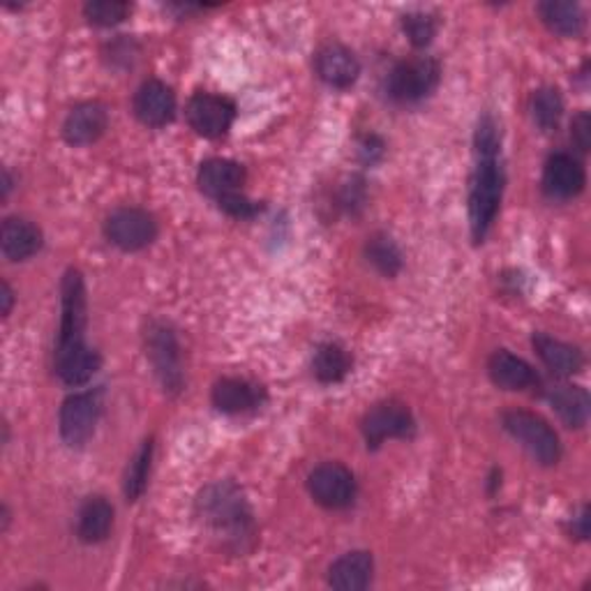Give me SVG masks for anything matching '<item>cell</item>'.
Instances as JSON below:
<instances>
[{"label":"cell","instance_id":"22","mask_svg":"<svg viewBox=\"0 0 591 591\" xmlns=\"http://www.w3.org/2000/svg\"><path fill=\"white\" fill-rule=\"evenodd\" d=\"M532 345L543 361V366L551 370L557 376H571L582 370L584 366V356L578 347L557 340V337H551L545 333H536L532 337Z\"/></svg>","mask_w":591,"mask_h":591},{"label":"cell","instance_id":"7","mask_svg":"<svg viewBox=\"0 0 591 591\" xmlns=\"http://www.w3.org/2000/svg\"><path fill=\"white\" fill-rule=\"evenodd\" d=\"M102 414V393L100 391H79L66 397L58 414V430L62 441L72 449L86 447L95 434L97 420Z\"/></svg>","mask_w":591,"mask_h":591},{"label":"cell","instance_id":"38","mask_svg":"<svg viewBox=\"0 0 591 591\" xmlns=\"http://www.w3.org/2000/svg\"><path fill=\"white\" fill-rule=\"evenodd\" d=\"M0 301H3V316H8L12 312V305H14V293L10 289L8 282H3V291H0Z\"/></svg>","mask_w":591,"mask_h":591},{"label":"cell","instance_id":"8","mask_svg":"<svg viewBox=\"0 0 591 591\" xmlns=\"http://www.w3.org/2000/svg\"><path fill=\"white\" fill-rule=\"evenodd\" d=\"M104 236L123 252H137L155 241L158 222L143 208L123 206L104 222Z\"/></svg>","mask_w":591,"mask_h":591},{"label":"cell","instance_id":"12","mask_svg":"<svg viewBox=\"0 0 591 591\" xmlns=\"http://www.w3.org/2000/svg\"><path fill=\"white\" fill-rule=\"evenodd\" d=\"M587 176L582 164L568 153H555L547 158L543 169V189L545 195L557 201L578 197L584 189Z\"/></svg>","mask_w":591,"mask_h":591},{"label":"cell","instance_id":"10","mask_svg":"<svg viewBox=\"0 0 591 591\" xmlns=\"http://www.w3.org/2000/svg\"><path fill=\"white\" fill-rule=\"evenodd\" d=\"M187 123L197 135L206 139L224 137L236 118V104L224 95L197 93L187 102Z\"/></svg>","mask_w":591,"mask_h":591},{"label":"cell","instance_id":"32","mask_svg":"<svg viewBox=\"0 0 591 591\" xmlns=\"http://www.w3.org/2000/svg\"><path fill=\"white\" fill-rule=\"evenodd\" d=\"M474 148H476V158L485 155H499L501 151V135L493 116H483L478 120V128L474 135Z\"/></svg>","mask_w":591,"mask_h":591},{"label":"cell","instance_id":"27","mask_svg":"<svg viewBox=\"0 0 591 591\" xmlns=\"http://www.w3.org/2000/svg\"><path fill=\"white\" fill-rule=\"evenodd\" d=\"M366 257L386 278H393L403 270V252H399L395 241L386 234H372L368 239Z\"/></svg>","mask_w":591,"mask_h":591},{"label":"cell","instance_id":"34","mask_svg":"<svg viewBox=\"0 0 591 591\" xmlns=\"http://www.w3.org/2000/svg\"><path fill=\"white\" fill-rule=\"evenodd\" d=\"M340 206L347 210V213H358L366 206V185L361 178H354L349 181L343 193H340Z\"/></svg>","mask_w":591,"mask_h":591},{"label":"cell","instance_id":"29","mask_svg":"<svg viewBox=\"0 0 591 591\" xmlns=\"http://www.w3.org/2000/svg\"><path fill=\"white\" fill-rule=\"evenodd\" d=\"M532 116L541 130H557L564 116L561 93L557 89H538L532 97Z\"/></svg>","mask_w":591,"mask_h":591},{"label":"cell","instance_id":"39","mask_svg":"<svg viewBox=\"0 0 591 591\" xmlns=\"http://www.w3.org/2000/svg\"><path fill=\"white\" fill-rule=\"evenodd\" d=\"M10 189H12V178H10V172L5 169V172H3V197L10 195Z\"/></svg>","mask_w":591,"mask_h":591},{"label":"cell","instance_id":"20","mask_svg":"<svg viewBox=\"0 0 591 591\" xmlns=\"http://www.w3.org/2000/svg\"><path fill=\"white\" fill-rule=\"evenodd\" d=\"M114 506L104 497H89L81 503L77 515V538L81 543H102L107 541L114 530Z\"/></svg>","mask_w":591,"mask_h":591},{"label":"cell","instance_id":"30","mask_svg":"<svg viewBox=\"0 0 591 591\" xmlns=\"http://www.w3.org/2000/svg\"><path fill=\"white\" fill-rule=\"evenodd\" d=\"M130 5L120 3V0H91L83 8V14L95 26H116L120 21L128 16Z\"/></svg>","mask_w":591,"mask_h":591},{"label":"cell","instance_id":"16","mask_svg":"<svg viewBox=\"0 0 591 591\" xmlns=\"http://www.w3.org/2000/svg\"><path fill=\"white\" fill-rule=\"evenodd\" d=\"M266 399V393L262 386L247 382V379H236V376H227L220 379V382L213 386V405L222 414H247L262 407Z\"/></svg>","mask_w":591,"mask_h":591},{"label":"cell","instance_id":"18","mask_svg":"<svg viewBox=\"0 0 591 591\" xmlns=\"http://www.w3.org/2000/svg\"><path fill=\"white\" fill-rule=\"evenodd\" d=\"M197 183L204 195L213 197L218 201L224 195L241 193V185L245 183V169L234 160H224V158L206 160L199 166Z\"/></svg>","mask_w":591,"mask_h":591},{"label":"cell","instance_id":"24","mask_svg":"<svg viewBox=\"0 0 591 591\" xmlns=\"http://www.w3.org/2000/svg\"><path fill=\"white\" fill-rule=\"evenodd\" d=\"M100 366H102V358L93 347H86L81 351L54 358V370H56L60 382L66 386L89 384L91 379L95 376V372L100 370Z\"/></svg>","mask_w":591,"mask_h":591},{"label":"cell","instance_id":"21","mask_svg":"<svg viewBox=\"0 0 591 591\" xmlns=\"http://www.w3.org/2000/svg\"><path fill=\"white\" fill-rule=\"evenodd\" d=\"M0 250L10 262H26L42 250V231L24 218H8L0 231Z\"/></svg>","mask_w":591,"mask_h":591},{"label":"cell","instance_id":"26","mask_svg":"<svg viewBox=\"0 0 591 591\" xmlns=\"http://www.w3.org/2000/svg\"><path fill=\"white\" fill-rule=\"evenodd\" d=\"M351 358L349 354L335 343H326L314 351L312 372L322 384H337L349 374Z\"/></svg>","mask_w":591,"mask_h":591},{"label":"cell","instance_id":"28","mask_svg":"<svg viewBox=\"0 0 591 591\" xmlns=\"http://www.w3.org/2000/svg\"><path fill=\"white\" fill-rule=\"evenodd\" d=\"M151 464H153V439H146L141 443V449L137 451V455L132 457L128 474H125V480H123L125 499L137 501L143 495L148 476H151Z\"/></svg>","mask_w":591,"mask_h":591},{"label":"cell","instance_id":"17","mask_svg":"<svg viewBox=\"0 0 591 591\" xmlns=\"http://www.w3.org/2000/svg\"><path fill=\"white\" fill-rule=\"evenodd\" d=\"M490 379L503 391H526L538 384L536 370L509 349H497L488 363Z\"/></svg>","mask_w":591,"mask_h":591},{"label":"cell","instance_id":"11","mask_svg":"<svg viewBox=\"0 0 591 591\" xmlns=\"http://www.w3.org/2000/svg\"><path fill=\"white\" fill-rule=\"evenodd\" d=\"M416 430V420L403 403H379L363 418L368 449H379L389 439H407Z\"/></svg>","mask_w":591,"mask_h":591},{"label":"cell","instance_id":"31","mask_svg":"<svg viewBox=\"0 0 591 591\" xmlns=\"http://www.w3.org/2000/svg\"><path fill=\"white\" fill-rule=\"evenodd\" d=\"M403 28L409 37V42L414 47H428L434 33H437V21L430 14L424 12H412L407 16H403Z\"/></svg>","mask_w":591,"mask_h":591},{"label":"cell","instance_id":"9","mask_svg":"<svg viewBox=\"0 0 591 591\" xmlns=\"http://www.w3.org/2000/svg\"><path fill=\"white\" fill-rule=\"evenodd\" d=\"M308 490L312 499L328 511L349 509L356 499V478L340 462H324L312 470L308 478Z\"/></svg>","mask_w":591,"mask_h":591},{"label":"cell","instance_id":"3","mask_svg":"<svg viewBox=\"0 0 591 591\" xmlns=\"http://www.w3.org/2000/svg\"><path fill=\"white\" fill-rule=\"evenodd\" d=\"M86 285L79 270H68L60 285V326L54 358L86 349Z\"/></svg>","mask_w":591,"mask_h":591},{"label":"cell","instance_id":"4","mask_svg":"<svg viewBox=\"0 0 591 591\" xmlns=\"http://www.w3.org/2000/svg\"><path fill=\"white\" fill-rule=\"evenodd\" d=\"M503 430L509 432L522 449L530 453L543 467H553L561 460V443L557 432L551 428L545 418L538 414L524 412V409H511L501 416Z\"/></svg>","mask_w":591,"mask_h":591},{"label":"cell","instance_id":"19","mask_svg":"<svg viewBox=\"0 0 591 591\" xmlns=\"http://www.w3.org/2000/svg\"><path fill=\"white\" fill-rule=\"evenodd\" d=\"M374 559L366 551H354L335 559L328 568V584L337 591H363L370 587Z\"/></svg>","mask_w":591,"mask_h":591},{"label":"cell","instance_id":"36","mask_svg":"<svg viewBox=\"0 0 591 591\" xmlns=\"http://www.w3.org/2000/svg\"><path fill=\"white\" fill-rule=\"evenodd\" d=\"M361 153H363L366 160L374 162L376 158H382V153H384V143L379 141L376 137L370 135V137H366V139L361 141Z\"/></svg>","mask_w":591,"mask_h":591},{"label":"cell","instance_id":"14","mask_svg":"<svg viewBox=\"0 0 591 591\" xmlns=\"http://www.w3.org/2000/svg\"><path fill=\"white\" fill-rule=\"evenodd\" d=\"M314 70L326 86L345 91L361 77V62L343 45H326L314 56Z\"/></svg>","mask_w":591,"mask_h":591},{"label":"cell","instance_id":"6","mask_svg":"<svg viewBox=\"0 0 591 591\" xmlns=\"http://www.w3.org/2000/svg\"><path fill=\"white\" fill-rule=\"evenodd\" d=\"M441 68L430 56H418L397 62L389 74V95L399 104H416L434 93L439 86Z\"/></svg>","mask_w":591,"mask_h":591},{"label":"cell","instance_id":"13","mask_svg":"<svg viewBox=\"0 0 591 591\" xmlns=\"http://www.w3.org/2000/svg\"><path fill=\"white\" fill-rule=\"evenodd\" d=\"M135 114L148 128H164L176 116V95L158 79L143 81L135 95Z\"/></svg>","mask_w":591,"mask_h":591},{"label":"cell","instance_id":"37","mask_svg":"<svg viewBox=\"0 0 591 591\" xmlns=\"http://www.w3.org/2000/svg\"><path fill=\"white\" fill-rule=\"evenodd\" d=\"M571 532H573V536H578L582 541L589 536V509H587V506L582 509V513L576 518Z\"/></svg>","mask_w":591,"mask_h":591},{"label":"cell","instance_id":"23","mask_svg":"<svg viewBox=\"0 0 591 591\" xmlns=\"http://www.w3.org/2000/svg\"><path fill=\"white\" fill-rule=\"evenodd\" d=\"M547 403L557 412L566 428H582L589 418V393L573 384H553L547 389Z\"/></svg>","mask_w":591,"mask_h":591},{"label":"cell","instance_id":"33","mask_svg":"<svg viewBox=\"0 0 591 591\" xmlns=\"http://www.w3.org/2000/svg\"><path fill=\"white\" fill-rule=\"evenodd\" d=\"M218 206L229 218H236V220H252V218H257L262 210V204L247 199L243 193H231V195L220 197Z\"/></svg>","mask_w":591,"mask_h":591},{"label":"cell","instance_id":"2","mask_svg":"<svg viewBox=\"0 0 591 591\" xmlns=\"http://www.w3.org/2000/svg\"><path fill=\"white\" fill-rule=\"evenodd\" d=\"M476 160L478 162L470 187V224L474 241L483 243L499 216L506 176L499 155H485Z\"/></svg>","mask_w":591,"mask_h":591},{"label":"cell","instance_id":"25","mask_svg":"<svg viewBox=\"0 0 591 591\" xmlns=\"http://www.w3.org/2000/svg\"><path fill=\"white\" fill-rule=\"evenodd\" d=\"M538 14L547 28L564 37L578 35L584 26V14L580 5L571 3V0H547V3L538 5Z\"/></svg>","mask_w":591,"mask_h":591},{"label":"cell","instance_id":"1","mask_svg":"<svg viewBox=\"0 0 591 591\" xmlns=\"http://www.w3.org/2000/svg\"><path fill=\"white\" fill-rule=\"evenodd\" d=\"M197 513L224 547L234 553H245L255 543L257 526L250 506L231 480L213 483L199 495Z\"/></svg>","mask_w":591,"mask_h":591},{"label":"cell","instance_id":"15","mask_svg":"<svg viewBox=\"0 0 591 591\" xmlns=\"http://www.w3.org/2000/svg\"><path fill=\"white\" fill-rule=\"evenodd\" d=\"M109 125L107 109L97 102H83L68 114L62 123V137L70 146H89L95 143Z\"/></svg>","mask_w":591,"mask_h":591},{"label":"cell","instance_id":"35","mask_svg":"<svg viewBox=\"0 0 591 591\" xmlns=\"http://www.w3.org/2000/svg\"><path fill=\"white\" fill-rule=\"evenodd\" d=\"M571 139L573 143L580 148L582 153L589 151V143H591V120H589V114L582 112L573 118V125H571Z\"/></svg>","mask_w":591,"mask_h":591},{"label":"cell","instance_id":"5","mask_svg":"<svg viewBox=\"0 0 591 591\" xmlns=\"http://www.w3.org/2000/svg\"><path fill=\"white\" fill-rule=\"evenodd\" d=\"M143 345H146L148 361H151L153 372L158 376L160 386L164 389V393L169 395L181 393L185 379H183V366H181V347L172 326H166L164 322H151L146 326Z\"/></svg>","mask_w":591,"mask_h":591}]
</instances>
